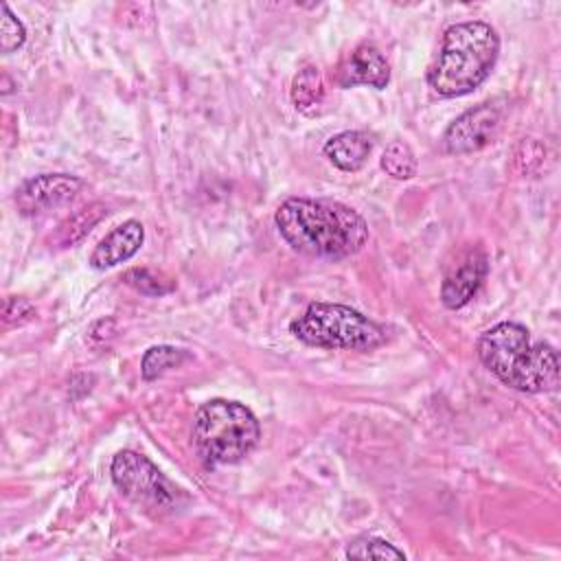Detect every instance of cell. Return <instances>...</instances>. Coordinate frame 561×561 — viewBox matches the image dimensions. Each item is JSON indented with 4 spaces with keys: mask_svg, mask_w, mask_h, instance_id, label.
<instances>
[{
    "mask_svg": "<svg viewBox=\"0 0 561 561\" xmlns=\"http://www.w3.org/2000/svg\"><path fill=\"white\" fill-rule=\"evenodd\" d=\"M184 359H186V353H184L182 348L167 346V344L151 346V348H147L145 355H142L140 373H142V377H145L147 381H151V379H158L160 375H164L169 368L180 366Z\"/></svg>",
    "mask_w": 561,
    "mask_h": 561,
    "instance_id": "9a60e30c",
    "label": "cell"
},
{
    "mask_svg": "<svg viewBox=\"0 0 561 561\" xmlns=\"http://www.w3.org/2000/svg\"><path fill=\"white\" fill-rule=\"evenodd\" d=\"M261 425L239 401L210 399L199 405L193 423V443L208 467L234 465L259 445Z\"/></svg>",
    "mask_w": 561,
    "mask_h": 561,
    "instance_id": "277c9868",
    "label": "cell"
},
{
    "mask_svg": "<svg viewBox=\"0 0 561 561\" xmlns=\"http://www.w3.org/2000/svg\"><path fill=\"white\" fill-rule=\"evenodd\" d=\"M123 280L129 287H134L136 291L147 294V296H164V294L175 289V283L171 278H167L160 272L147 270V267H131V270H127L123 274Z\"/></svg>",
    "mask_w": 561,
    "mask_h": 561,
    "instance_id": "e0dca14e",
    "label": "cell"
},
{
    "mask_svg": "<svg viewBox=\"0 0 561 561\" xmlns=\"http://www.w3.org/2000/svg\"><path fill=\"white\" fill-rule=\"evenodd\" d=\"M145 241V228L136 219H127L107 232L90 254V265L94 270H107L118 263L129 261Z\"/></svg>",
    "mask_w": 561,
    "mask_h": 561,
    "instance_id": "8fae6325",
    "label": "cell"
},
{
    "mask_svg": "<svg viewBox=\"0 0 561 561\" xmlns=\"http://www.w3.org/2000/svg\"><path fill=\"white\" fill-rule=\"evenodd\" d=\"M26 39L24 24L11 13L7 4H2V20H0V48L2 53L18 50Z\"/></svg>",
    "mask_w": 561,
    "mask_h": 561,
    "instance_id": "d6986e66",
    "label": "cell"
},
{
    "mask_svg": "<svg viewBox=\"0 0 561 561\" xmlns=\"http://www.w3.org/2000/svg\"><path fill=\"white\" fill-rule=\"evenodd\" d=\"M506 114V105L502 99L484 101L465 114H460L445 131L443 147L447 153L462 156L484 149L497 136L502 121Z\"/></svg>",
    "mask_w": 561,
    "mask_h": 561,
    "instance_id": "52a82bcc",
    "label": "cell"
},
{
    "mask_svg": "<svg viewBox=\"0 0 561 561\" xmlns=\"http://www.w3.org/2000/svg\"><path fill=\"white\" fill-rule=\"evenodd\" d=\"M294 337L318 348L373 351L386 342V331L359 311L335 302H311L291 324Z\"/></svg>",
    "mask_w": 561,
    "mask_h": 561,
    "instance_id": "5b68a950",
    "label": "cell"
},
{
    "mask_svg": "<svg viewBox=\"0 0 561 561\" xmlns=\"http://www.w3.org/2000/svg\"><path fill=\"white\" fill-rule=\"evenodd\" d=\"M35 316V307L26 298H4L2 305V320L4 324H22Z\"/></svg>",
    "mask_w": 561,
    "mask_h": 561,
    "instance_id": "44dd1931",
    "label": "cell"
},
{
    "mask_svg": "<svg viewBox=\"0 0 561 561\" xmlns=\"http://www.w3.org/2000/svg\"><path fill=\"white\" fill-rule=\"evenodd\" d=\"M381 169L394 180H408L416 173V158L403 140H394L381 156Z\"/></svg>",
    "mask_w": 561,
    "mask_h": 561,
    "instance_id": "2e32d148",
    "label": "cell"
},
{
    "mask_svg": "<svg viewBox=\"0 0 561 561\" xmlns=\"http://www.w3.org/2000/svg\"><path fill=\"white\" fill-rule=\"evenodd\" d=\"M291 103L298 112H313L324 99V79L318 66H305L296 72L289 90Z\"/></svg>",
    "mask_w": 561,
    "mask_h": 561,
    "instance_id": "4fadbf2b",
    "label": "cell"
},
{
    "mask_svg": "<svg viewBox=\"0 0 561 561\" xmlns=\"http://www.w3.org/2000/svg\"><path fill=\"white\" fill-rule=\"evenodd\" d=\"M486 254L480 245H467L454 254L440 283V300L447 309L465 307L486 276Z\"/></svg>",
    "mask_w": 561,
    "mask_h": 561,
    "instance_id": "9c48e42d",
    "label": "cell"
},
{
    "mask_svg": "<svg viewBox=\"0 0 561 561\" xmlns=\"http://www.w3.org/2000/svg\"><path fill=\"white\" fill-rule=\"evenodd\" d=\"M370 149H373V142H370L368 134L348 129V131H340L327 140L324 156L329 158L331 164H335L342 171H359L366 164Z\"/></svg>",
    "mask_w": 561,
    "mask_h": 561,
    "instance_id": "7c38bea8",
    "label": "cell"
},
{
    "mask_svg": "<svg viewBox=\"0 0 561 561\" xmlns=\"http://www.w3.org/2000/svg\"><path fill=\"white\" fill-rule=\"evenodd\" d=\"M333 81L337 88L370 85L375 90H383L390 81V66L375 44L362 42L342 55L335 66Z\"/></svg>",
    "mask_w": 561,
    "mask_h": 561,
    "instance_id": "30bf717a",
    "label": "cell"
},
{
    "mask_svg": "<svg viewBox=\"0 0 561 561\" xmlns=\"http://www.w3.org/2000/svg\"><path fill=\"white\" fill-rule=\"evenodd\" d=\"M116 489L136 506L153 513H173L186 502L178 489L147 456L123 449L114 456L110 467Z\"/></svg>",
    "mask_w": 561,
    "mask_h": 561,
    "instance_id": "8992f818",
    "label": "cell"
},
{
    "mask_svg": "<svg viewBox=\"0 0 561 561\" xmlns=\"http://www.w3.org/2000/svg\"><path fill=\"white\" fill-rule=\"evenodd\" d=\"M107 215V208L103 202H92L83 208H79L77 213H72L68 219H64L57 228V243L59 245H72L77 241H81L103 217Z\"/></svg>",
    "mask_w": 561,
    "mask_h": 561,
    "instance_id": "5bb4252c",
    "label": "cell"
},
{
    "mask_svg": "<svg viewBox=\"0 0 561 561\" xmlns=\"http://www.w3.org/2000/svg\"><path fill=\"white\" fill-rule=\"evenodd\" d=\"M83 188H85V182L77 175H68V173L35 175L15 191V206L20 215L35 217L70 204L75 197L81 195Z\"/></svg>",
    "mask_w": 561,
    "mask_h": 561,
    "instance_id": "ba28073f",
    "label": "cell"
},
{
    "mask_svg": "<svg viewBox=\"0 0 561 561\" xmlns=\"http://www.w3.org/2000/svg\"><path fill=\"white\" fill-rule=\"evenodd\" d=\"M278 234L300 254L340 261L357 254L368 241V224L351 206L333 199L289 197L276 213Z\"/></svg>",
    "mask_w": 561,
    "mask_h": 561,
    "instance_id": "6da1fadb",
    "label": "cell"
},
{
    "mask_svg": "<svg viewBox=\"0 0 561 561\" xmlns=\"http://www.w3.org/2000/svg\"><path fill=\"white\" fill-rule=\"evenodd\" d=\"M500 55L495 28L480 20L451 24L443 33L438 59L427 75L430 88L445 99L473 92L491 75Z\"/></svg>",
    "mask_w": 561,
    "mask_h": 561,
    "instance_id": "3957f363",
    "label": "cell"
},
{
    "mask_svg": "<svg viewBox=\"0 0 561 561\" xmlns=\"http://www.w3.org/2000/svg\"><path fill=\"white\" fill-rule=\"evenodd\" d=\"M480 362L508 388L519 392H550L559 386V357L546 342H533L526 327L500 322L478 340Z\"/></svg>",
    "mask_w": 561,
    "mask_h": 561,
    "instance_id": "7a4b0ae2",
    "label": "cell"
},
{
    "mask_svg": "<svg viewBox=\"0 0 561 561\" xmlns=\"http://www.w3.org/2000/svg\"><path fill=\"white\" fill-rule=\"evenodd\" d=\"M346 557L353 559H405L403 550L379 537H359L346 548Z\"/></svg>",
    "mask_w": 561,
    "mask_h": 561,
    "instance_id": "ac0fdd59",
    "label": "cell"
},
{
    "mask_svg": "<svg viewBox=\"0 0 561 561\" xmlns=\"http://www.w3.org/2000/svg\"><path fill=\"white\" fill-rule=\"evenodd\" d=\"M543 160H546V147L541 142H537L535 138H524L515 153V162H517L519 171L530 175L541 169Z\"/></svg>",
    "mask_w": 561,
    "mask_h": 561,
    "instance_id": "ffe728a7",
    "label": "cell"
}]
</instances>
